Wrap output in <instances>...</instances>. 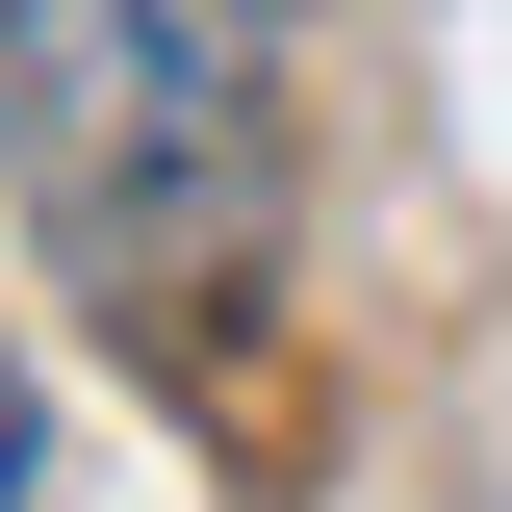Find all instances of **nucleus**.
I'll return each mask as SVG.
<instances>
[{"label":"nucleus","mask_w":512,"mask_h":512,"mask_svg":"<svg viewBox=\"0 0 512 512\" xmlns=\"http://www.w3.org/2000/svg\"><path fill=\"white\" fill-rule=\"evenodd\" d=\"M0 205L103 308H231L282 231V0H0Z\"/></svg>","instance_id":"obj_1"},{"label":"nucleus","mask_w":512,"mask_h":512,"mask_svg":"<svg viewBox=\"0 0 512 512\" xmlns=\"http://www.w3.org/2000/svg\"><path fill=\"white\" fill-rule=\"evenodd\" d=\"M0 487H26V384H0Z\"/></svg>","instance_id":"obj_2"}]
</instances>
